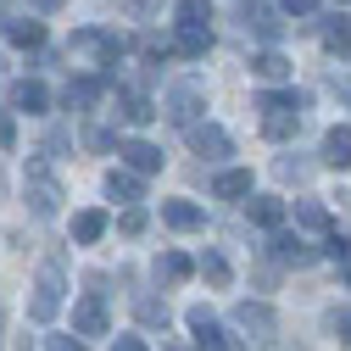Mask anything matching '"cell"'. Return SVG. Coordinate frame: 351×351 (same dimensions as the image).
I'll list each match as a JSON object with an SVG mask.
<instances>
[{
  "label": "cell",
  "mask_w": 351,
  "mask_h": 351,
  "mask_svg": "<svg viewBox=\"0 0 351 351\" xmlns=\"http://www.w3.org/2000/svg\"><path fill=\"white\" fill-rule=\"evenodd\" d=\"M0 346H6V295H0Z\"/></svg>",
  "instance_id": "f35d334b"
},
{
  "label": "cell",
  "mask_w": 351,
  "mask_h": 351,
  "mask_svg": "<svg viewBox=\"0 0 351 351\" xmlns=\"http://www.w3.org/2000/svg\"><path fill=\"white\" fill-rule=\"evenodd\" d=\"M117 229H123V234H145V212H140V206H128V212L117 217Z\"/></svg>",
  "instance_id": "1f68e13d"
},
{
  "label": "cell",
  "mask_w": 351,
  "mask_h": 351,
  "mask_svg": "<svg viewBox=\"0 0 351 351\" xmlns=\"http://www.w3.org/2000/svg\"><path fill=\"white\" fill-rule=\"evenodd\" d=\"M12 145H17V123L0 117V151H12Z\"/></svg>",
  "instance_id": "836d02e7"
},
{
  "label": "cell",
  "mask_w": 351,
  "mask_h": 351,
  "mask_svg": "<svg viewBox=\"0 0 351 351\" xmlns=\"http://www.w3.org/2000/svg\"><path fill=\"white\" fill-rule=\"evenodd\" d=\"M324 162L329 167H351V128L346 123H335L329 134H324Z\"/></svg>",
  "instance_id": "2e32d148"
},
{
  "label": "cell",
  "mask_w": 351,
  "mask_h": 351,
  "mask_svg": "<svg viewBox=\"0 0 351 351\" xmlns=\"http://www.w3.org/2000/svg\"><path fill=\"white\" fill-rule=\"evenodd\" d=\"M301 128V112H262V134L268 140H290Z\"/></svg>",
  "instance_id": "603a6c76"
},
{
  "label": "cell",
  "mask_w": 351,
  "mask_h": 351,
  "mask_svg": "<svg viewBox=\"0 0 351 351\" xmlns=\"http://www.w3.org/2000/svg\"><path fill=\"white\" fill-rule=\"evenodd\" d=\"M251 73L274 84V78H285V73H290V62H285V51H256V56H251Z\"/></svg>",
  "instance_id": "cb8c5ba5"
},
{
  "label": "cell",
  "mask_w": 351,
  "mask_h": 351,
  "mask_svg": "<svg viewBox=\"0 0 351 351\" xmlns=\"http://www.w3.org/2000/svg\"><path fill=\"white\" fill-rule=\"evenodd\" d=\"M279 179H285V184H301V179H306V162H290V156H285V162H279Z\"/></svg>",
  "instance_id": "d6a6232c"
},
{
  "label": "cell",
  "mask_w": 351,
  "mask_h": 351,
  "mask_svg": "<svg viewBox=\"0 0 351 351\" xmlns=\"http://www.w3.org/2000/svg\"><path fill=\"white\" fill-rule=\"evenodd\" d=\"M84 140H90L95 151H106V145H112V128H90V134H84Z\"/></svg>",
  "instance_id": "d590c367"
},
{
  "label": "cell",
  "mask_w": 351,
  "mask_h": 351,
  "mask_svg": "<svg viewBox=\"0 0 351 351\" xmlns=\"http://www.w3.org/2000/svg\"><path fill=\"white\" fill-rule=\"evenodd\" d=\"M28 212L34 217H56L62 212V179H56V173H51V162L45 156H34L28 162Z\"/></svg>",
  "instance_id": "7a4b0ae2"
},
{
  "label": "cell",
  "mask_w": 351,
  "mask_h": 351,
  "mask_svg": "<svg viewBox=\"0 0 351 351\" xmlns=\"http://www.w3.org/2000/svg\"><path fill=\"white\" fill-rule=\"evenodd\" d=\"M256 112H301V95L295 90H268L256 101Z\"/></svg>",
  "instance_id": "f1b7e54d"
},
{
  "label": "cell",
  "mask_w": 351,
  "mask_h": 351,
  "mask_svg": "<svg viewBox=\"0 0 351 351\" xmlns=\"http://www.w3.org/2000/svg\"><path fill=\"white\" fill-rule=\"evenodd\" d=\"M134 313H140V324H145V329H156V324H167V306H162L156 295H140V301H134Z\"/></svg>",
  "instance_id": "4dcf8cb0"
},
{
  "label": "cell",
  "mask_w": 351,
  "mask_h": 351,
  "mask_svg": "<svg viewBox=\"0 0 351 351\" xmlns=\"http://www.w3.org/2000/svg\"><path fill=\"white\" fill-rule=\"evenodd\" d=\"M190 329H195V346H201V351H229L223 329H217V318L206 313V306H190Z\"/></svg>",
  "instance_id": "30bf717a"
},
{
  "label": "cell",
  "mask_w": 351,
  "mask_h": 351,
  "mask_svg": "<svg viewBox=\"0 0 351 351\" xmlns=\"http://www.w3.org/2000/svg\"><path fill=\"white\" fill-rule=\"evenodd\" d=\"M151 6H156V0H134V12H151Z\"/></svg>",
  "instance_id": "7bdbcfd3"
},
{
  "label": "cell",
  "mask_w": 351,
  "mask_h": 351,
  "mask_svg": "<svg viewBox=\"0 0 351 351\" xmlns=\"http://www.w3.org/2000/svg\"><path fill=\"white\" fill-rule=\"evenodd\" d=\"M28 6H34V12H51V6H62V0H28Z\"/></svg>",
  "instance_id": "ab89813d"
},
{
  "label": "cell",
  "mask_w": 351,
  "mask_h": 351,
  "mask_svg": "<svg viewBox=\"0 0 351 351\" xmlns=\"http://www.w3.org/2000/svg\"><path fill=\"white\" fill-rule=\"evenodd\" d=\"M6 34H12V45H23V51H34V45H45V23H34V17H28V23H12Z\"/></svg>",
  "instance_id": "83f0119b"
},
{
  "label": "cell",
  "mask_w": 351,
  "mask_h": 351,
  "mask_svg": "<svg viewBox=\"0 0 351 351\" xmlns=\"http://www.w3.org/2000/svg\"><path fill=\"white\" fill-rule=\"evenodd\" d=\"M340 101H346V106H351V78H340Z\"/></svg>",
  "instance_id": "60d3db41"
},
{
  "label": "cell",
  "mask_w": 351,
  "mask_h": 351,
  "mask_svg": "<svg viewBox=\"0 0 351 351\" xmlns=\"http://www.w3.org/2000/svg\"><path fill=\"white\" fill-rule=\"evenodd\" d=\"M268 251H274L279 262H295V268H306V262H313V251H306L295 234H274V245H268Z\"/></svg>",
  "instance_id": "d4e9b609"
},
{
  "label": "cell",
  "mask_w": 351,
  "mask_h": 351,
  "mask_svg": "<svg viewBox=\"0 0 351 351\" xmlns=\"http://www.w3.org/2000/svg\"><path fill=\"white\" fill-rule=\"evenodd\" d=\"M73 51H84V56H95L101 67H117V56L128 51L117 34H106V28H78L73 34Z\"/></svg>",
  "instance_id": "277c9868"
},
{
  "label": "cell",
  "mask_w": 351,
  "mask_h": 351,
  "mask_svg": "<svg viewBox=\"0 0 351 351\" xmlns=\"http://www.w3.org/2000/svg\"><path fill=\"white\" fill-rule=\"evenodd\" d=\"M195 268H201V279H206V285H217V290H223V285L234 279V274H229V262H223V256H217V251H206V256L195 262Z\"/></svg>",
  "instance_id": "4316f807"
},
{
  "label": "cell",
  "mask_w": 351,
  "mask_h": 351,
  "mask_svg": "<svg viewBox=\"0 0 351 351\" xmlns=\"http://www.w3.org/2000/svg\"><path fill=\"white\" fill-rule=\"evenodd\" d=\"M51 351H90L84 340H67V335H51Z\"/></svg>",
  "instance_id": "e575fe53"
},
{
  "label": "cell",
  "mask_w": 351,
  "mask_h": 351,
  "mask_svg": "<svg viewBox=\"0 0 351 351\" xmlns=\"http://www.w3.org/2000/svg\"><path fill=\"white\" fill-rule=\"evenodd\" d=\"M240 17H245V28H251L256 39H268V51H274V39L285 34V23H279V12L268 6V0H245V6H240Z\"/></svg>",
  "instance_id": "5b68a950"
},
{
  "label": "cell",
  "mask_w": 351,
  "mask_h": 351,
  "mask_svg": "<svg viewBox=\"0 0 351 351\" xmlns=\"http://www.w3.org/2000/svg\"><path fill=\"white\" fill-rule=\"evenodd\" d=\"M112 351H145V340H140V335H123V340H117Z\"/></svg>",
  "instance_id": "8d00e7d4"
},
{
  "label": "cell",
  "mask_w": 351,
  "mask_h": 351,
  "mask_svg": "<svg viewBox=\"0 0 351 351\" xmlns=\"http://www.w3.org/2000/svg\"><path fill=\"white\" fill-rule=\"evenodd\" d=\"M17 351H34V346H28V340H17Z\"/></svg>",
  "instance_id": "ee69618b"
},
{
  "label": "cell",
  "mask_w": 351,
  "mask_h": 351,
  "mask_svg": "<svg viewBox=\"0 0 351 351\" xmlns=\"http://www.w3.org/2000/svg\"><path fill=\"white\" fill-rule=\"evenodd\" d=\"M101 90H106L101 78H67V90H62V101H67V112H90V106L101 101Z\"/></svg>",
  "instance_id": "7c38bea8"
},
{
  "label": "cell",
  "mask_w": 351,
  "mask_h": 351,
  "mask_svg": "<svg viewBox=\"0 0 351 351\" xmlns=\"http://www.w3.org/2000/svg\"><path fill=\"white\" fill-rule=\"evenodd\" d=\"M117 156L128 162V173H156V167H162V151H156L151 140H123Z\"/></svg>",
  "instance_id": "8fae6325"
},
{
  "label": "cell",
  "mask_w": 351,
  "mask_h": 351,
  "mask_svg": "<svg viewBox=\"0 0 351 351\" xmlns=\"http://www.w3.org/2000/svg\"><path fill=\"white\" fill-rule=\"evenodd\" d=\"M117 106H123V117L134 123V128H145L151 117H162V112H156V106H151V101H145L140 90H123V95H117Z\"/></svg>",
  "instance_id": "ffe728a7"
},
{
  "label": "cell",
  "mask_w": 351,
  "mask_h": 351,
  "mask_svg": "<svg viewBox=\"0 0 351 351\" xmlns=\"http://www.w3.org/2000/svg\"><path fill=\"white\" fill-rule=\"evenodd\" d=\"M251 223L279 229V223H285V201H274V195H251Z\"/></svg>",
  "instance_id": "44dd1931"
},
{
  "label": "cell",
  "mask_w": 351,
  "mask_h": 351,
  "mask_svg": "<svg viewBox=\"0 0 351 351\" xmlns=\"http://www.w3.org/2000/svg\"><path fill=\"white\" fill-rule=\"evenodd\" d=\"M106 195H117V201H140V195H145V184H140V173L112 167V173H106Z\"/></svg>",
  "instance_id": "d6986e66"
},
{
  "label": "cell",
  "mask_w": 351,
  "mask_h": 351,
  "mask_svg": "<svg viewBox=\"0 0 351 351\" xmlns=\"http://www.w3.org/2000/svg\"><path fill=\"white\" fill-rule=\"evenodd\" d=\"M234 324H240L245 335H274L279 318H274V306H268V301H240V306H234Z\"/></svg>",
  "instance_id": "ba28073f"
},
{
  "label": "cell",
  "mask_w": 351,
  "mask_h": 351,
  "mask_svg": "<svg viewBox=\"0 0 351 351\" xmlns=\"http://www.w3.org/2000/svg\"><path fill=\"white\" fill-rule=\"evenodd\" d=\"M101 234H106V212H78L73 217V240L78 245H95Z\"/></svg>",
  "instance_id": "7402d4cb"
},
{
  "label": "cell",
  "mask_w": 351,
  "mask_h": 351,
  "mask_svg": "<svg viewBox=\"0 0 351 351\" xmlns=\"http://www.w3.org/2000/svg\"><path fill=\"white\" fill-rule=\"evenodd\" d=\"M212 195H217V201H240V195H251V173H245V167H223V173L212 179Z\"/></svg>",
  "instance_id": "4fadbf2b"
},
{
  "label": "cell",
  "mask_w": 351,
  "mask_h": 351,
  "mask_svg": "<svg viewBox=\"0 0 351 351\" xmlns=\"http://www.w3.org/2000/svg\"><path fill=\"white\" fill-rule=\"evenodd\" d=\"M73 329L78 335H106V301H101V290H90L73 306Z\"/></svg>",
  "instance_id": "52a82bcc"
},
{
  "label": "cell",
  "mask_w": 351,
  "mask_h": 351,
  "mask_svg": "<svg viewBox=\"0 0 351 351\" xmlns=\"http://www.w3.org/2000/svg\"><path fill=\"white\" fill-rule=\"evenodd\" d=\"M346 285H351V268H346Z\"/></svg>",
  "instance_id": "f6af8a7d"
},
{
  "label": "cell",
  "mask_w": 351,
  "mask_h": 351,
  "mask_svg": "<svg viewBox=\"0 0 351 351\" xmlns=\"http://www.w3.org/2000/svg\"><path fill=\"white\" fill-rule=\"evenodd\" d=\"M190 151H195V156H206V162H223L234 145H229V134H223L217 123H195V128H190Z\"/></svg>",
  "instance_id": "8992f818"
},
{
  "label": "cell",
  "mask_w": 351,
  "mask_h": 351,
  "mask_svg": "<svg viewBox=\"0 0 351 351\" xmlns=\"http://www.w3.org/2000/svg\"><path fill=\"white\" fill-rule=\"evenodd\" d=\"M167 351H179V346H167Z\"/></svg>",
  "instance_id": "bcb514c9"
},
{
  "label": "cell",
  "mask_w": 351,
  "mask_h": 351,
  "mask_svg": "<svg viewBox=\"0 0 351 351\" xmlns=\"http://www.w3.org/2000/svg\"><path fill=\"white\" fill-rule=\"evenodd\" d=\"M212 23V0H179V28H206Z\"/></svg>",
  "instance_id": "484cf974"
},
{
  "label": "cell",
  "mask_w": 351,
  "mask_h": 351,
  "mask_svg": "<svg viewBox=\"0 0 351 351\" xmlns=\"http://www.w3.org/2000/svg\"><path fill=\"white\" fill-rule=\"evenodd\" d=\"M62 290H67V279H62V256H51L45 268L34 274V295H28V318H34V324H51V318L62 313Z\"/></svg>",
  "instance_id": "6da1fadb"
},
{
  "label": "cell",
  "mask_w": 351,
  "mask_h": 351,
  "mask_svg": "<svg viewBox=\"0 0 351 351\" xmlns=\"http://www.w3.org/2000/svg\"><path fill=\"white\" fill-rule=\"evenodd\" d=\"M190 274H195V262H190L184 251H162V256H156V279H162V285H184Z\"/></svg>",
  "instance_id": "5bb4252c"
},
{
  "label": "cell",
  "mask_w": 351,
  "mask_h": 351,
  "mask_svg": "<svg viewBox=\"0 0 351 351\" xmlns=\"http://www.w3.org/2000/svg\"><path fill=\"white\" fill-rule=\"evenodd\" d=\"M279 6H285V12H301V17H306V12L318 6V0H279Z\"/></svg>",
  "instance_id": "74e56055"
},
{
  "label": "cell",
  "mask_w": 351,
  "mask_h": 351,
  "mask_svg": "<svg viewBox=\"0 0 351 351\" xmlns=\"http://www.w3.org/2000/svg\"><path fill=\"white\" fill-rule=\"evenodd\" d=\"M324 45H329V56L351 62V17H324Z\"/></svg>",
  "instance_id": "9a60e30c"
},
{
  "label": "cell",
  "mask_w": 351,
  "mask_h": 351,
  "mask_svg": "<svg viewBox=\"0 0 351 351\" xmlns=\"http://www.w3.org/2000/svg\"><path fill=\"white\" fill-rule=\"evenodd\" d=\"M12 106L28 112V117H39V112L51 106V90H45L39 78H17V84H12Z\"/></svg>",
  "instance_id": "9c48e42d"
},
{
  "label": "cell",
  "mask_w": 351,
  "mask_h": 351,
  "mask_svg": "<svg viewBox=\"0 0 351 351\" xmlns=\"http://www.w3.org/2000/svg\"><path fill=\"white\" fill-rule=\"evenodd\" d=\"M295 223H306V229H329V206H318V201H295Z\"/></svg>",
  "instance_id": "f546056e"
},
{
  "label": "cell",
  "mask_w": 351,
  "mask_h": 351,
  "mask_svg": "<svg viewBox=\"0 0 351 351\" xmlns=\"http://www.w3.org/2000/svg\"><path fill=\"white\" fill-rule=\"evenodd\" d=\"M173 51L190 56V62H201L212 51V28H179V34H173Z\"/></svg>",
  "instance_id": "e0dca14e"
},
{
  "label": "cell",
  "mask_w": 351,
  "mask_h": 351,
  "mask_svg": "<svg viewBox=\"0 0 351 351\" xmlns=\"http://www.w3.org/2000/svg\"><path fill=\"white\" fill-rule=\"evenodd\" d=\"M162 223L167 229H201V206L195 201H162Z\"/></svg>",
  "instance_id": "ac0fdd59"
},
{
  "label": "cell",
  "mask_w": 351,
  "mask_h": 351,
  "mask_svg": "<svg viewBox=\"0 0 351 351\" xmlns=\"http://www.w3.org/2000/svg\"><path fill=\"white\" fill-rule=\"evenodd\" d=\"M162 112L179 123V128H195V117L206 112V84H195V78H173L167 95H162Z\"/></svg>",
  "instance_id": "3957f363"
},
{
  "label": "cell",
  "mask_w": 351,
  "mask_h": 351,
  "mask_svg": "<svg viewBox=\"0 0 351 351\" xmlns=\"http://www.w3.org/2000/svg\"><path fill=\"white\" fill-rule=\"evenodd\" d=\"M340 335H346V346H351V318H340Z\"/></svg>",
  "instance_id": "b9f144b4"
}]
</instances>
